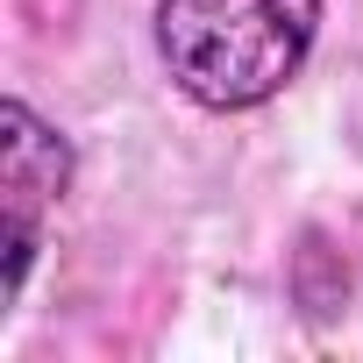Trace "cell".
I'll use <instances>...</instances> for the list:
<instances>
[{"label":"cell","mask_w":363,"mask_h":363,"mask_svg":"<svg viewBox=\"0 0 363 363\" xmlns=\"http://www.w3.org/2000/svg\"><path fill=\"white\" fill-rule=\"evenodd\" d=\"M72 135L57 121H43L22 93L0 100V214H8V306L29 292V271H36V250L50 235V214L65 207L72 193ZM0 306V313H8Z\"/></svg>","instance_id":"cell-2"},{"label":"cell","mask_w":363,"mask_h":363,"mask_svg":"<svg viewBox=\"0 0 363 363\" xmlns=\"http://www.w3.org/2000/svg\"><path fill=\"white\" fill-rule=\"evenodd\" d=\"M328 0H157V57L207 114L271 107L313 57Z\"/></svg>","instance_id":"cell-1"}]
</instances>
